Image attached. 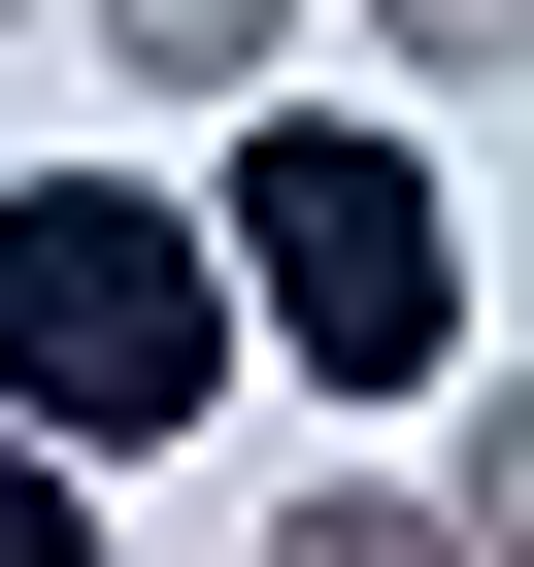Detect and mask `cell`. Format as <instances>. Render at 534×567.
<instances>
[{
  "label": "cell",
  "mask_w": 534,
  "mask_h": 567,
  "mask_svg": "<svg viewBox=\"0 0 534 567\" xmlns=\"http://www.w3.org/2000/svg\"><path fill=\"white\" fill-rule=\"evenodd\" d=\"M201 234H234V334L301 401H401L434 434V368H468V167H434V101H368V68L234 101L201 134Z\"/></svg>",
  "instance_id": "6da1fadb"
},
{
  "label": "cell",
  "mask_w": 534,
  "mask_h": 567,
  "mask_svg": "<svg viewBox=\"0 0 534 567\" xmlns=\"http://www.w3.org/2000/svg\"><path fill=\"white\" fill-rule=\"evenodd\" d=\"M267 567H501V534L434 501V434H368V467H301V501H267Z\"/></svg>",
  "instance_id": "277c9868"
},
{
  "label": "cell",
  "mask_w": 534,
  "mask_h": 567,
  "mask_svg": "<svg viewBox=\"0 0 534 567\" xmlns=\"http://www.w3.org/2000/svg\"><path fill=\"white\" fill-rule=\"evenodd\" d=\"M434 501H468V534H501V567H534V368H501V334H468V368H434Z\"/></svg>",
  "instance_id": "8992f818"
},
{
  "label": "cell",
  "mask_w": 534,
  "mask_h": 567,
  "mask_svg": "<svg viewBox=\"0 0 534 567\" xmlns=\"http://www.w3.org/2000/svg\"><path fill=\"white\" fill-rule=\"evenodd\" d=\"M68 34H101L167 134H234V101H301V34H335V0H68Z\"/></svg>",
  "instance_id": "3957f363"
},
{
  "label": "cell",
  "mask_w": 534,
  "mask_h": 567,
  "mask_svg": "<svg viewBox=\"0 0 534 567\" xmlns=\"http://www.w3.org/2000/svg\"><path fill=\"white\" fill-rule=\"evenodd\" d=\"M234 234H201V167H0V401H34L101 501L134 467H201L234 434Z\"/></svg>",
  "instance_id": "7a4b0ae2"
},
{
  "label": "cell",
  "mask_w": 534,
  "mask_h": 567,
  "mask_svg": "<svg viewBox=\"0 0 534 567\" xmlns=\"http://www.w3.org/2000/svg\"><path fill=\"white\" fill-rule=\"evenodd\" d=\"M0 34H34V0H0Z\"/></svg>",
  "instance_id": "ba28073f"
},
{
  "label": "cell",
  "mask_w": 534,
  "mask_h": 567,
  "mask_svg": "<svg viewBox=\"0 0 534 567\" xmlns=\"http://www.w3.org/2000/svg\"><path fill=\"white\" fill-rule=\"evenodd\" d=\"M0 567H101V467H68L34 401H0Z\"/></svg>",
  "instance_id": "52a82bcc"
},
{
  "label": "cell",
  "mask_w": 534,
  "mask_h": 567,
  "mask_svg": "<svg viewBox=\"0 0 534 567\" xmlns=\"http://www.w3.org/2000/svg\"><path fill=\"white\" fill-rule=\"evenodd\" d=\"M335 68H368V101H434V134H468V101H534V0H335Z\"/></svg>",
  "instance_id": "5b68a950"
}]
</instances>
